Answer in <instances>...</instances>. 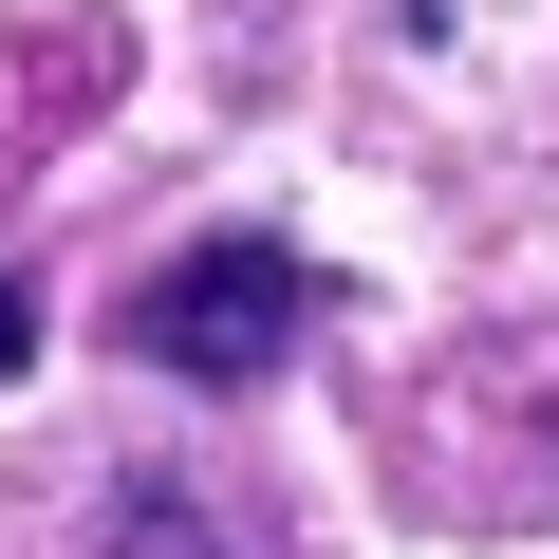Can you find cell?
Masks as SVG:
<instances>
[{"label": "cell", "mask_w": 559, "mask_h": 559, "mask_svg": "<svg viewBox=\"0 0 559 559\" xmlns=\"http://www.w3.org/2000/svg\"><path fill=\"white\" fill-rule=\"evenodd\" d=\"M299 318H318V261H299V242H187V261L131 280L112 336H131L168 392H261L280 355H299Z\"/></svg>", "instance_id": "obj_1"}]
</instances>
